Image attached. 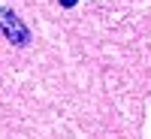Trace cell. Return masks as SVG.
I'll return each mask as SVG.
<instances>
[{"mask_svg":"<svg viewBox=\"0 0 151 139\" xmlns=\"http://www.w3.org/2000/svg\"><path fill=\"white\" fill-rule=\"evenodd\" d=\"M0 30L12 45H27L30 42V30L21 24V18L12 9H0Z\"/></svg>","mask_w":151,"mask_h":139,"instance_id":"cell-1","label":"cell"},{"mask_svg":"<svg viewBox=\"0 0 151 139\" xmlns=\"http://www.w3.org/2000/svg\"><path fill=\"white\" fill-rule=\"evenodd\" d=\"M79 0H60V6H76Z\"/></svg>","mask_w":151,"mask_h":139,"instance_id":"cell-2","label":"cell"}]
</instances>
